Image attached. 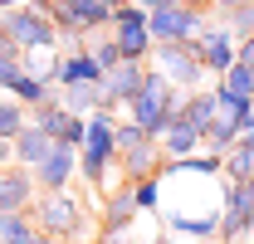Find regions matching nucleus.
Wrapping results in <instances>:
<instances>
[{"label": "nucleus", "mask_w": 254, "mask_h": 244, "mask_svg": "<svg viewBox=\"0 0 254 244\" xmlns=\"http://www.w3.org/2000/svg\"><path fill=\"white\" fill-rule=\"evenodd\" d=\"M157 142H161V156H166V161H186V156L205 152L200 132H195V127H190L186 118H176V122H171V127H166V132L157 137Z\"/></svg>", "instance_id": "nucleus-16"}, {"label": "nucleus", "mask_w": 254, "mask_h": 244, "mask_svg": "<svg viewBox=\"0 0 254 244\" xmlns=\"http://www.w3.org/2000/svg\"><path fill=\"white\" fill-rule=\"evenodd\" d=\"M161 176H147V181H137L132 185V200H137V210L142 215H161Z\"/></svg>", "instance_id": "nucleus-27"}, {"label": "nucleus", "mask_w": 254, "mask_h": 244, "mask_svg": "<svg viewBox=\"0 0 254 244\" xmlns=\"http://www.w3.org/2000/svg\"><path fill=\"white\" fill-rule=\"evenodd\" d=\"M205 10H190V5H166V10H152V39L157 44H195L200 30H205Z\"/></svg>", "instance_id": "nucleus-7"}, {"label": "nucleus", "mask_w": 254, "mask_h": 244, "mask_svg": "<svg viewBox=\"0 0 254 244\" xmlns=\"http://www.w3.org/2000/svg\"><path fill=\"white\" fill-rule=\"evenodd\" d=\"M25 127H30V113H25L15 98H0V137H5V142H15Z\"/></svg>", "instance_id": "nucleus-25"}, {"label": "nucleus", "mask_w": 254, "mask_h": 244, "mask_svg": "<svg viewBox=\"0 0 254 244\" xmlns=\"http://www.w3.org/2000/svg\"><path fill=\"white\" fill-rule=\"evenodd\" d=\"M215 83H225L230 93H240V98L254 103V68H250V63H235V68H230L225 78H215Z\"/></svg>", "instance_id": "nucleus-29"}, {"label": "nucleus", "mask_w": 254, "mask_h": 244, "mask_svg": "<svg viewBox=\"0 0 254 244\" xmlns=\"http://www.w3.org/2000/svg\"><path fill=\"white\" fill-rule=\"evenodd\" d=\"M137 200H132V185H113V190H103V210H98V230L103 235H132L137 230Z\"/></svg>", "instance_id": "nucleus-10"}, {"label": "nucleus", "mask_w": 254, "mask_h": 244, "mask_svg": "<svg viewBox=\"0 0 254 244\" xmlns=\"http://www.w3.org/2000/svg\"><path fill=\"white\" fill-rule=\"evenodd\" d=\"M235 142H240V122H230V118H220V113H215V122L205 127V152L225 156Z\"/></svg>", "instance_id": "nucleus-23"}, {"label": "nucleus", "mask_w": 254, "mask_h": 244, "mask_svg": "<svg viewBox=\"0 0 254 244\" xmlns=\"http://www.w3.org/2000/svg\"><path fill=\"white\" fill-rule=\"evenodd\" d=\"M142 142H147V132H142L132 118H118V156H127L132 147H142Z\"/></svg>", "instance_id": "nucleus-30"}, {"label": "nucleus", "mask_w": 254, "mask_h": 244, "mask_svg": "<svg viewBox=\"0 0 254 244\" xmlns=\"http://www.w3.org/2000/svg\"><path fill=\"white\" fill-rule=\"evenodd\" d=\"M88 54L98 59V68H103V73L123 63V49H118V39H113L108 30H103V34H88Z\"/></svg>", "instance_id": "nucleus-26"}, {"label": "nucleus", "mask_w": 254, "mask_h": 244, "mask_svg": "<svg viewBox=\"0 0 254 244\" xmlns=\"http://www.w3.org/2000/svg\"><path fill=\"white\" fill-rule=\"evenodd\" d=\"M132 5H142V10L152 15V10H166V5H181V0H132Z\"/></svg>", "instance_id": "nucleus-33"}, {"label": "nucleus", "mask_w": 254, "mask_h": 244, "mask_svg": "<svg viewBox=\"0 0 254 244\" xmlns=\"http://www.w3.org/2000/svg\"><path fill=\"white\" fill-rule=\"evenodd\" d=\"M147 244H186V240H176V235H166V230H157V235H152Z\"/></svg>", "instance_id": "nucleus-34"}, {"label": "nucleus", "mask_w": 254, "mask_h": 244, "mask_svg": "<svg viewBox=\"0 0 254 244\" xmlns=\"http://www.w3.org/2000/svg\"><path fill=\"white\" fill-rule=\"evenodd\" d=\"M10 98H15L25 113H34L39 103H49V98H54V88H49V83H39L34 73H20V78H15V88H10Z\"/></svg>", "instance_id": "nucleus-22"}, {"label": "nucleus", "mask_w": 254, "mask_h": 244, "mask_svg": "<svg viewBox=\"0 0 254 244\" xmlns=\"http://www.w3.org/2000/svg\"><path fill=\"white\" fill-rule=\"evenodd\" d=\"M30 244H54V240H44V235H34V240H30Z\"/></svg>", "instance_id": "nucleus-40"}, {"label": "nucleus", "mask_w": 254, "mask_h": 244, "mask_svg": "<svg viewBox=\"0 0 254 244\" xmlns=\"http://www.w3.org/2000/svg\"><path fill=\"white\" fill-rule=\"evenodd\" d=\"M152 68L181 93L205 88V78H210L205 63H200V54H195V44H157V49H152Z\"/></svg>", "instance_id": "nucleus-4"}, {"label": "nucleus", "mask_w": 254, "mask_h": 244, "mask_svg": "<svg viewBox=\"0 0 254 244\" xmlns=\"http://www.w3.org/2000/svg\"><path fill=\"white\" fill-rule=\"evenodd\" d=\"M25 73V54L5 39V30H0V93H10L15 88V78Z\"/></svg>", "instance_id": "nucleus-24"}, {"label": "nucleus", "mask_w": 254, "mask_h": 244, "mask_svg": "<svg viewBox=\"0 0 254 244\" xmlns=\"http://www.w3.org/2000/svg\"><path fill=\"white\" fill-rule=\"evenodd\" d=\"M181 5H190V10H205V15H210V5H215V0H181Z\"/></svg>", "instance_id": "nucleus-36"}, {"label": "nucleus", "mask_w": 254, "mask_h": 244, "mask_svg": "<svg viewBox=\"0 0 254 244\" xmlns=\"http://www.w3.org/2000/svg\"><path fill=\"white\" fill-rule=\"evenodd\" d=\"M0 30H5V39H10L20 54H49V49H59V30H54L44 0L15 5V10H0Z\"/></svg>", "instance_id": "nucleus-3"}, {"label": "nucleus", "mask_w": 254, "mask_h": 244, "mask_svg": "<svg viewBox=\"0 0 254 244\" xmlns=\"http://www.w3.org/2000/svg\"><path fill=\"white\" fill-rule=\"evenodd\" d=\"M30 122L39 127V132H44V137H54L59 147H73V152H78V147H83V137H88V122H83V118H73V113L64 108L59 98L39 103V108L30 113Z\"/></svg>", "instance_id": "nucleus-9"}, {"label": "nucleus", "mask_w": 254, "mask_h": 244, "mask_svg": "<svg viewBox=\"0 0 254 244\" xmlns=\"http://www.w3.org/2000/svg\"><path fill=\"white\" fill-rule=\"evenodd\" d=\"M254 235V200L245 185L220 181V244H250Z\"/></svg>", "instance_id": "nucleus-6"}, {"label": "nucleus", "mask_w": 254, "mask_h": 244, "mask_svg": "<svg viewBox=\"0 0 254 244\" xmlns=\"http://www.w3.org/2000/svg\"><path fill=\"white\" fill-rule=\"evenodd\" d=\"M195 54H200V63H205L210 78H225V73L240 63V39L225 30L220 20H205V30L195 39Z\"/></svg>", "instance_id": "nucleus-8"}, {"label": "nucleus", "mask_w": 254, "mask_h": 244, "mask_svg": "<svg viewBox=\"0 0 254 244\" xmlns=\"http://www.w3.org/2000/svg\"><path fill=\"white\" fill-rule=\"evenodd\" d=\"M181 118L200 132V142H205V127L215 122V88H195V93H186V113Z\"/></svg>", "instance_id": "nucleus-19"}, {"label": "nucleus", "mask_w": 254, "mask_h": 244, "mask_svg": "<svg viewBox=\"0 0 254 244\" xmlns=\"http://www.w3.org/2000/svg\"><path fill=\"white\" fill-rule=\"evenodd\" d=\"M250 176H254V147L245 142V137H240V142H235V147L225 152V181L245 185Z\"/></svg>", "instance_id": "nucleus-20"}, {"label": "nucleus", "mask_w": 254, "mask_h": 244, "mask_svg": "<svg viewBox=\"0 0 254 244\" xmlns=\"http://www.w3.org/2000/svg\"><path fill=\"white\" fill-rule=\"evenodd\" d=\"M245 132H254V108H250V122H245Z\"/></svg>", "instance_id": "nucleus-39"}, {"label": "nucleus", "mask_w": 254, "mask_h": 244, "mask_svg": "<svg viewBox=\"0 0 254 244\" xmlns=\"http://www.w3.org/2000/svg\"><path fill=\"white\" fill-rule=\"evenodd\" d=\"M34 230L54 244H73L83 230H88V205L73 195V190H39L34 200Z\"/></svg>", "instance_id": "nucleus-2"}, {"label": "nucleus", "mask_w": 254, "mask_h": 244, "mask_svg": "<svg viewBox=\"0 0 254 244\" xmlns=\"http://www.w3.org/2000/svg\"><path fill=\"white\" fill-rule=\"evenodd\" d=\"M93 244H137V240H132V235H103V230H98Z\"/></svg>", "instance_id": "nucleus-32"}, {"label": "nucleus", "mask_w": 254, "mask_h": 244, "mask_svg": "<svg viewBox=\"0 0 254 244\" xmlns=\"http://www.w3.org/2000/svg\"><path fill=\"white\" fill-rule=\"evenodd\" d=\"M39 230H34V215L30 210H10L0 215V244H30Z\"/></svg>", "instance_id": "nucleus-21"}, {"label": "nucleus", "mask_w": 254, "mask_h": 244, "mask_svg": "<svg viewBox=\"0 0 254 244\" xmlns=\"http://www.w3.org/2000/svg\"><path fill=\"white\" fill-rule=\"evenodd\" d=\"M210 20H220V25L235 34V39H250V34H254V5H240V10H220V15H210Z\"/></svg>", "instance_id": "nucleus-28"}, {"label": "nucleus", "mask_w": 254, "mask_h": 244, "mask_svg": "<svg viewBox=\"0 0 254 244\" xmlns=\"http://www.w3.org/2000/svg\"><path fill=\"white\" fill-rule=\"evenodd\" d=\"M113 39H118V49H123V59L132 63H152V49H157V39H152V15L142 10V5H118V15H113Z\"/></svg>", "instance_id": "nucleus-5"}, {"label": "nucleus", "mask_w": 254, "mask_h": 244, "mask_svg": "<svg viewBox=\"0 0 254 244\" xmlns=\"http://www.w3.org/2000/svg\"><path fill=\"white\" fill-rule=\"evenodd\" d=\"M98 78H103V68H98V59L88 54V39H83V44H73V49L64 54L59 88H64V83H98Z\"/></svg>", "instance_id": "nucleus-17"}, {"label": "nucleus", "mask_w": 254, "mask_h": 244, "mask_svg": "<svg viewBox=\"0 0 254 244\" xmlns=\"http://www.w3.org/2000/svg\"><path fill=\"white\" fill-rule=\"evenodd\" d=\"M240 63H250V68H254V34H250V39H240Z\"/></svg>", "instance_id": "nucleus-31"}, {"label": "nucleus", "mask_w": 254, "mask_h": 244, "mask_svg": "<svg viewBox=\"0 0 254 244\" xmlns=\"http://www.w3.org/2000/svg\"><path fill=\"white\" fill-rule=\"evenodd\" d=\"M15 5H30V0H0V10H15Z\"/></svg>", "instance_id": "nucleus-37"}, {"label": "nucleus", "mask_w": 254, "mask_h": 244, "mask_svg": "<svg viewBox=\"0 0 254 244\" xmlns=\"http://www.w3.org/2000/svg\"><path fill=\"white\" fill-rule=\"evenodd\" d=\"M54 98H59L73 118H93L98 108H108V88H103V78H98V83H64V88H54Z\"/></svg>", "instance_id": "nucleus-15"}, {"label": "nucleus", "mask_w": 254, "mask_h": 244, "mask_svg": "<svg viewBox=\"0 0 254 244\" xmlns=\"http://www.w3.org/2000/svg\"><path fill=\"white\" fill-rule=\"evenodd\" d=\"M181 113H186V93H181V88H171V83L161 78L157 68L147 63V83H142V93L132 98L127 118L137 122V127L147 132V137H161V132H166L171 122L181 118Z\"/></svg>", "instance_id": "nucleus-1"}, {"label": "nucleus", "mask_w": 254, "mask_h": 244, "mask_svg": "<svg viewBox=\"0 0 254 244\" xmlns=\"http://www.w3.org/2000/svg\"><path fill=\"white\" fill-rule=\"evenodd\" d=\"M161 142L157 137H147L142 147H132L127 156H118V166H123V181L127 185H137V181H147V176H161Z\"/></svg>", "instance_id": "nucleus-14"}, {"label": "nucleus", "mask_w": 254, "mask_h": 244, "mask_svg": "<svg viewBox=\"0 0 254 244\" xmlns=\"http://www.w3.org/2000/svg\"><path fill=\"white\" fill-rule=\"evenodd\" d=\"M245 195H250V200H254V176H250V181H245Z\"/></svg>", "instance_id": "nucleus-38"}, {"label": "nucleus", "mask_w": 254, "mask_h": 244, "mask_svg": "<svg viewBox=\"0 0 254 244\" xmlns=\"http://www.w3.org/2000/svg\"><path fill=\"white\" fill-rule=\"evenodd\" d=\"M34 200H39V185H34V171L25 166H0V215L10 210H34Z\"/></svg>", "instance_id": "nucleus-12"}, {"label": "nucleus", "mask_w": 254, "mask_h": 244, "mask_svg": "<svg viewBox=\"0 0 254 244\" xmlns=\"http://www.w3.org/2000/svg\"><path fill=\"white\" fill-rule=\"evenodd\" d=\"M142 83H147V63L123 59L118 68H108V73H103V88H108V108L127 113V108H132V98L142 93Z\"/></svg>", "instance_id": "nucleus-13"}, {"label": "nucleus", "mask_w": 254, "mask_h": 244, "mask_svg": "<svg viewBox=\"0 0 254 244\" xmlns=\"http://www.w3.org/2000/svg\"><path fill=\"white\" fill-rule=\"evenodd\" d=\"M49 152H54V137H44L34 122L20 132V137H15V166H25V171H34V166H39Z\"/></svg>", "instance_id": "nucleus-18"}, {"label": "nucleus", "mask_w": 254, "mask_h": 244, "mask_svg": "<svg viewBox=\"0 0 254 244\" xmlns=\"http://www.w3.org/2000/svg\"><path fill=\"white\" fill-rule=\"evenodd\" d=\"M73 181H78V152L54 142V152L34 166V185L39 190H73Z\"/></svg>", "instance_id": "nucleus-11"}, {"label": "nucleus", "mask_w": 254, "mask_h": 244, "mask_svg": "<svg viewBox=\"0 0 254 244\" xmlns=\"http://www.w3.org/2000/svg\"><path fill=\"white\" fill-rule=\"evenodd\" d=\"M240 5H254V0H215V10H240Z\"/></svg>", "instance_id": "nucleus-35"}]
</instances>
